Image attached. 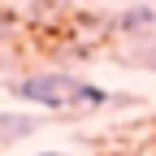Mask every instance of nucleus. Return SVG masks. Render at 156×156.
<instances>
[{
    "instance_id": "1",
    "label": "nucleus",
    "mask_w": 156,
    "mask_h": 156,
    "mask_svg": "<svg viewBox=\"0 0 156 156\" xmlns=\"http://www.w3.org/2000/svg\"><path fill=\"white\" fill-rule=\"evenodd\" d=\"M13 95H22L30 104L44 108H78V104H104L108 91H100L95 83H83L74 74H30L22 83H13Z\"/></svg>"
},
{
    "instance_id": "2",
    "label": "nucleus",
    "mask_w": 156,
    "mask_h": 156,
    "mask_svg": "<svg viewBox=\"0 0 156 156\" xmlns=\"http://www.w3.org/2000/svg\"><path fill=\"white\" fill-rule=\"evenodd\" d=\"M35 156H69V152H35Z\"/></svg>"
}]
</instances>
